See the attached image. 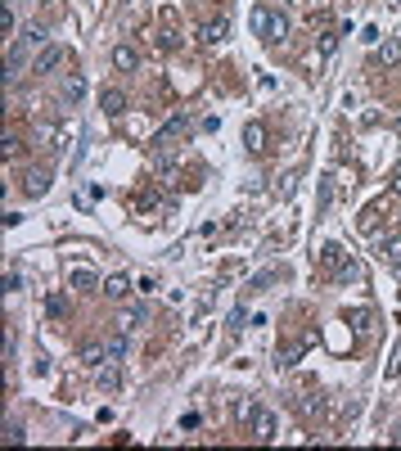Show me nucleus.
<instances>
[{
    "label": "nucleus",
    "mask_w": 401,
    "mask_h": 451,
    "mask_svg": "<svg viewBox=\"0 0 401 451\" xmlns=\"http://www.w3.org/2000/svg\"><path fill=\"white\" fill-rule=\"evenodd\" d=\"M185 136V118H176V122H167L163 131H158V136H153V145H158V149H172L176 140Z\"/></svg>",
    "instance_id": "nucleus-9"
},
{
    "label": "nucleus",
    "mask_w": 401,
    "mask_h": 451,
    "mask_svg": "<svg viewBox=\"0 0 401 451\" xmlns=\"http://www.w3.org/2000/svg\"><path fill=\"white\" fill-rule=\"evenodd\" d=\"M392 190H397V194H401V176H397V181H392Z\"/></svg>",
    "instance_id": "nucleus-31"
},
{
    "label": "nucleus",
    "mask_w": 401,
    "mask_h": 451,
    "mask_svg": "<svg viewBox=\"0 0 401 451\" xmlns=\"http://www.w3.org/2000/svg\"><path fill=\"white\" fill-rule=\"evenodd\" d=\"M266 136H271V131H266V122L253 118L248 127H244V145H248V154H261V149H266Z\"/></svg>",
    "instance_id": "nucleus-5"
},
{
    "label": "nucleus",
    "mask_w": 401,
    "mask_h": 451,
    "mask_svg": "<svg viewBox=\"0 0 401 451\" xmlns=\"http://www.w3.org/2000/svg\"><path fill=\"white\" fill-rule=\"evenodd\" d=\"M68 280H73L77 289H95V284H99V276H90V271H73Z\"/></svg>",
    "instance_id": "nucleus-21"
},
{
    "label": "nucleus",
    "mask_w": 401,
    "mask_h": 451,
    "mask_svg": "<svg viewBox=\"0 0 401 451\" xmlns=\"http://www.w3.org/2000/svg\"><path fill=\"white\" fill-rule=\"evenodd\" d=\"M379 258L388 262V267H401V235H383L379 239Z\"/></svg>",
    "instance_id": "nucleus-10"
},
{
    "label": "nucleus",
    "mask_w": 401,
    "mask_h": 451,
    "mask_svg": "<svg viewBox=\"0 0 401 451\" xmlns=\"http://www.w3.org/2000/svg\"><path fill=\"white\" fill-rule=\"evenodd\" d=\"M59 64H64V45H45V50L36 54L32 73H50V68H59Z\"/></svg>",
    "instance_id": "nucleus-8"
},
{
    "label": "nucleus",
    "mask_w": 401,
    "mask_h": 451,
    "mask_svg": "<svg viewBox=\"0 0 401 451\" xmlns=\"http://www.w3.org/2000/svg\"><path fill=\"white\" fill-rule=\"evenodd\" d=\"M23 59H27V41H18V45H14V50H10V64H5V68H10V73H5V82H14V77L23 73Z\"/></svg>",
    "instance_id": "nucleus-16"
},
{
    "label": "nucleus",
    "mask_w": 401,
    "mask_h": 451,
    "mask_svg": "<svg viewBox=\"0 0 401 451\" xmlns=\"http://www.w3.org/2000/svg\"><path fill=\"white\" fill-rule=\"evenodd\" d=\"M284 5H293V10H307V5H311V0H284Z\"/></svg>",
    "instance_id": "nucleus-29"
},
{
    "label": "nucleus",
    "mask_w": 401,
    "mask_h": 451,
    "mask_svg": "<svg viewBox=\"0 0 401 451\" xmlns=\"http://www.w3.org/2000/svg\"><path fill=\"white\" fill-rule=\"evenodd\" d=\"M81 361H86V365H109V343H90V348H81Z\"/></svg>",
    "instance_id": "nucleus-17"
},
{
    "label": "nucleus",
    "mask_w": 401,
    "mask_h": 451,
    "mask_svg": "<svg viewBox=\"0 0 401 451\" xmlns=\"http://www.w3.org/2000/svg\"><path fill=\"white\" fill-rule=\"evenodd\" d=\"M0 438H5V442H23L27 433H23V424H5V433H0Z\"/></svg>",
    "instance_id": "nucleus-26"
},
{
    "label": "nucleus",
    "mask_w": 401,
    "mask_h": 451,
    "mask_svg": "<svg viewBox=\"0 0 401 451\" xmlns=\"http://www.w3.org/2000/svg\"><path fill=\"white\" fill-rule=\"evenodd\" d=\"M352 325H357L361 334H370V330H374V312H365V307H361V312H352Z\"/></svg>",
    "instance_id": "nucleus-20"
},
{
    "label": "nucleus",
    "mask_w": 401,
    "mask_h": 451,
    "mask_svg": "<svg viewBox=\"0 0 401 451\" xmlns=\"http://www.w3.org/2000/svg\"><path fill=\"white\" fill-rule=\"evenodd\" d=\"M392 442H397V447H401V429H392Z\"/></svg>",
    "instance_id": "nucleus-30"
},
{
    "label": "nucleus",
    "mask_w": 401,
    "mask_h": 451,
    "mask_svg": "<svg viewBox=\"0 0 401 451\" xmlns=\"http://www.w3.org/2000/svg\"><path fill=\"white\" fill-rule=\"evenodd\" d=\"M23 41H27V45H45V32H41V27H36V23H32V27L23 32Z\"/></svg>",
    "instance_id": "nucleus-27"
},
{
    "label": "nucleus",
    "mask_w": 401,
    "mask_h": 451,
    "mask_svg": "<svg viewBox=\"0 0 401 451\" xmlns=\"http://www.w3.org/2000/svg\"><path fill=\"white\" fill-rule=\"evenodd\" d=\"M0 149H5V158H18V149H23V140H18V136H5V145H0Z\"/></svg>",
    "instance_id": "nucleus-24"
},
{
    "label": "nucleus",
    "mask_w": 401,
    "mask_h": 451,
    "mask_svg": "<svg viewBox=\"0 0 401 451\" xmlns=\"http://www.w3.org/2000/svg\"><path fill=\"white\" fill-rule=\"evenodd\" d=\"M59 95H64V104H81V95H86V77H81V73H68Z\"/></svg>",
    "instance_id": "nucleus-7"
},
{
    "label": "nucleus",
    "mask_w": 401,
    "mask_h": 451,
    "mask_svg": "<svg viewBox=\"0 0 401 451\" xmlns=\"http://www.w3.org/2000/svg\"><path fill=\"white\" fill-rule=\"evenodd\" d=\"M253 411H257V402H248V398H244V402H239V406H235V415L244 419V424H248V419H253Z\"/></svg>",
    "instance_id": "nucleus-25"
},
{
    "label": "nucleus",
    "mask_w": 401,
    "mask_h": 451,
    "mask_svg": "<svg viewBox=\"0 0 401 451\" xmlns=\"http://www.w3.org/2000/svg\"><path fill=\"white\" fill-rule=\"evenodd\" d=\"M0 32H14V10H10V5L0 10Z\"/></svg>",
    "instance_id": "nucleus-28"
},
{
    "label": "nucleus",
    "mask_w": 401,
    "mask_h": 451,
    "mask_svg": "<svg viewBox=\"0 0 401 451\" xmlns=\"http://www.w3.org/2000/svg\"><path fill=\"white\" fill-rule=\"evenodd\" d=\"M144 321H149V312H144V307H127V312L118 316V330H122V334H131L135 325H144Z\"/></svg>",
    "instance_id": "nucleus-15"
},
{
    "label": "nucleus",
    "mask_w": 401,
    "mask_h": 451,
    "mask_svg": "<svg viewBox=\"0 0 401 451\" xmlns=\"http://www.w3.org/2000/svg\"><path fill=\"white\" fill-rule=\"evenodd\" d=\"M248 23H253V32L266 36V41H289V19L280 10H271V5H257L248 14Z\"/></svg>",
    "instance_id": "nucleus-1"
},
{
    "label": "nucleus",
    "mask_w": 401,
    "mask_h": 451,
    "mask_svg": "<svg viewBox=\"0 0 401 451\" xmlns=\"http://www.w3.org/2000/svg\"><path fill=\"white\" fill-rule=\"evenodd\" d=\"M113 68H118V73H135V68H140V50H135V45H118V50H113Z\"/></svg>",
    "instance_id": "nucleus-6"
},
{
    "label": "nucleus",
    "mask_w": 401,
    "mask_h": 451,
    "mask_svg": "<svg viewBox=\"0 0 401 451\" xmlns=\"http://www.w3.org/2000/svg\"><path fill=\"white\" fill-rule=\"evenodd\" d=\"M374 64H383V68L401 64V41H379V50H374Z\"/></svg>",
    "instance_id": "nucleus-12"
},
{
    "label": "nucleus",
    "mask_w": 401,
    "mask_h": 451,
    "mask_svg": "<svg viewBox=\"0 0 401 451\" xmlns=\"http://www.w3.org/2000/svg\"><path fill=\"white\" fill-rule=\"evenodd\" d=\"M248 433H253L257 442H275V433H280V419H275V411L257 406V411H253V419H248Z\"/></svg>",
    "instance_id": "nucleus-3"
},
{
    "label": "nucleus",
    "mask_w": 401,
    "mask_h": 451,
    "mask_svg": "<svg viewBox=\"0 0 401 451\" xmlns=\"http://www.w3.org/2000/svg\"><path fill=\"white\" fill-rule=\"evenodd\" d=\"M131 204L140 208V212H158V194H153V190H140L135 199H131Z\"/></svg>",
    "instance_id": "nucleus-18"
},
{
    "label": "nucleus",
    "mask_w": 401,
    "mask_h": 451,
    "mask_svg": "<svg viewBox=\"0 0 401 451\" xmlns=\"http://www.w3.org/2000/svg\"><path fill=\"white\" fill-rule=\"evenodd\" d=\"M122 384V375H118V370H113V361L109 365H104V370H99V388H104V393H113V388H118Z\"/></svg>",
    "instance_id": "nucleus-19"
},
{
    "label": "nucleus",
    "mask_w": 401,
    "mask_h": 451,
    "mask_svg": "<svg viewBox=\"0 0 401 451\" xmlns=\"http://www.w3.org/2000/svg\"><path fill=\"white\" fill-rule=\"evenodd\" d=\"M122 356H127V334L109 339V361H122Z\"/></svg>",
    "instance_id": "nucleus-23"
},
{
    "label": "nucleus",
    "mask_w": 401,
    "mask_h": 451,
    "mask_svg": "<svg viewBox=\"0 0 401 451\" xmlns=\"http://www.w3.org/2000/svg\"><path fill=\"white\" fill-rule=\"evenodd\" d=\"M50 181H55L50 167H27V172H23V194H27V199H41V194L50 190Z\"/></svg>",
    "instance_id": "nucleus-4"
},
{
    "label": "nucleus",
    "mask_w": 401,
    "mask_h": 451,
    "mask_svg": "<svg viewBox=\"0 0 401 451\" xmlns=\"http://www.w3.org/2000/svg\"><path fill=\"white\" fill-rule=\"evenodd\" d=\"M99 104H104V113H109V118H122V113H127V95H122V90H104V95H99Z\"/></svg>",
    "instance_id": "nucleus-13"
},
{
    "label": "nucleus",
    "mask_w": 401,
    "mask_h": 451,
    "mask_svg": "<svg viewBox=\"0 0 401 451\" xmlns=\"http://www.w3.org/2000/svg\"><path fill=\"white\" fill-rule=\"evenodd\" d=\"M320 271H325V276H334V280H343V284H352V280H357V262L347 258L338 244H325V248H320Z\"/></svg>",
    "instance_id": "nucleus-2"
},
{
    "label": "nucleus",
    "mask_w": 401,
    "mask_h": 451,
    "mask_svg": "<svg viewBox=\"0 0 401 451\" xmlns=\"http://www.w3.org/2000/svg\"><path fill=\"white\" fill-rule=\"evenodd\" d=\"M104 293H109V298H127V293H131V276H122V271H113V276L104 280Z\"/></svg>",
    "instance_id": "nucleus-14"
},
{
    "label": "nucleus",
    "mask_w": 401,
    "mask_h": 451,
    "mask_svg": "<svg viewBox=\"0 0 401 451\" xmlns=\"http://www.w3.org/2000/svg\"><path fill=\"white\" fill-rule=\"evenodd\" d=\"M45 312H50V316H68V298L50 293V298H45Z\"/></svg>",
    "instance_id": "nucleus-22"
},
{
    "label": "nucleus",
    "mask_w": 401,
    "mask_h": 451,
    "mask_svg": "<svg viewBox=\"0 0 401 451\" xmlns=\"http://www.w3.org/2000/svg\"><path fill=\"white\" fill-rule=\"evenodd\" d=\"M198 36H203V41H212V45H217V41H226V36H230V19L221 14V19L203 23V32H198Z\"/></svg>",
    "instance_id": "nucleus-11"
}]
</instances>
